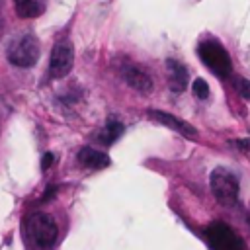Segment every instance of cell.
<instances>
[{"mask_svg":"<svg viewBox=\"0 0 250 250\" xmlns=\"http://www.w3.org/2000/svg\"><path fill=\"white\" fill-rule=\"evenodd\" d=\"M232 145H234L240 152H250V137H246V139H234Z\"/></svg>","mask_w":250,"mask_h":250,"instance_id":"cell-16","label":"cell"},{"mask_svg":"<svg viewBox=\"0 0 250 250\" xmlns=\"http://www.w3.org/2000/svg\"><path fill=\"white\" fill-rule=\"evenodd\" d=\"M166 68H168V86H170V90L172 92H184L186 86H188V68L176 59H168Z\"/></svg>","mask_w":250,"mask_h":250,"instance_id":"cell-10","label":"cell"},{"mask_svg":"<svg viewBox=\"0 0 250 250\" xmlns=\"http://www.w3.org/2000/svg\"><path fill=\"white\" fill-rule=\"evenodd\" d=\"M57 191H59V186H55V184H51V186H47V188H45V191L41 193V197H39L37 201H39V203H45V201H51V199L55 197V193H57Z\"/></svg>","mask_w":250,"mask_h":250,"instance_id":"cell-15","label":"cell"},{"mask_svg":"<svg viewBox=\"0 0 250 250\" xmlns=\"http://www.w3.org/2000/svg\"><path fill=\"white\" fill-rule=\"evenodd\" d=\"M74 64V47L66 37L57 39L49 59V76L51 78H64Z\"/></svg>","mask_w":250,"mask_h":250,"instance_id":"cell-6","label":"cell"},{"mask_svg":"<svg viewBox=\"0 0 250 250\" xmlns=\"http://www.w3.org/2000/svg\"><path fill=\"white\" fill-rule=\"evenodd\" d=\"M197 55L201 62L219 78H229L232 74V61L227 49L217 39H203L197 45Z\"/></svg>","mask_w":250,"mask_h":250,"instance_id":"cell-1","label":"cell"},{"mask_svg":"<svg viewBox=\"0 0 250 250\" xmlns=\"http://www.w3.org/2000/svg\"><path fill=\"white\" fill-rule=\"evenodd\" d=\"M203 234L211 250H246L242 238L232 230L230 225L223 221H213L207 225Z\"/></svg>","mask_w":250,"mask_h":250,"instance_id":"cell-5","label":"cell"},{"mask_svg":"<svg viewBox=\"0 0 250 250\" xmlns=\"http://www.w3.org/2000/svg\"><path fill=\"white\" fill-rule=\"evenodd\" d=\"M53 162H55V156L51 152H45L43 158H41V170H49L53 166Z\"/></svg>","mask_w":250,"mask_h":250,"instance_id":"cell-17","label":"cell"},{"mask_svg":"<svg viewBox=\"0 0 250 250\" xmlns=\"http://www.w3.org/2000/svg\"><path fill=\"white\" fill-rule=\"evenodd\" d=\"M191 92L197 100H207L209 98V84L203 78H195L191 84Z\"/></svg>","mask_w":250,"mask_h":250,"instance_id":"cell-14","label":"cell"},{"mask_svg":"<svg viewBox=\"0 0 250 250\" xmlns=\"http://www.w3.org/2000/svg\"><path fill=\"white\" fill-rule=\"evenodd\" d=\"M209 186H211V191L215 195V199L225 205V207H230L236 203L238 199V189H240V184H238V178L229 170V168H215L211 172V178H209Z\"/></svg>","mask_w":250,"mask_h":250,"instance_id":"cell-4","label":"cell"},{"mask_svg":"<svg viewBox=\"0 0 250 250\" xmlns=\"http://www.w3.org/2000/svg\"><path fill=\"white\" fill-rule=\"evenodd\" d=\"M232 86L236 90L238 96H242L244 100H250V80L242 78V76H234L232 78Z\"/></svg>","mask_w":250,"mask_h":250,"instance_id":"cell-13","label":"cell"},{"mask_svg":"<svg viewBox=\"0 0 250 250\" xmlns=\"http://www.w3.org/2000/svg\"><path fill=\"white\" fill-rule=\"evenodd\" d=\"M78 162L84 166V168H90V170H102V168H107L111 164V158L98 150V148H92V146H84L80 148L78 152Z\"/></svg>","mask_w":250,"mask_h":250,"instance_id":"cell-9","label":"cell"},{"mask_svg":"<svg viewBox=\"0 0 250 250\" xmlns=\"http://www.w3.org/2000/svg\"><path fill=\"white\" fill-rule=\"evenodd\" d=\"M39 55H41V47H39V41L35 35L31 33H25L18 39H14L8 49H6V57L8 61L14 64V66H20V68H29L33 66L37 61H39Z\"/></svg>","mask_w":250,"mask_h":250,"instance_id":"cell-3","label":"cell"},{"mask_svg":"<svg viewBox=\"0 0 250 250\" xmlns=\"http://www.w3.org/2000/svg\"><path fill=\"white\" fill-rule=\"evenodd\" d=\"M121 76H123V80H125L133 90H137V92H141V94H148V92L152 90V78H150L143 68H139V66H135V64H125L123 70H121Z\"/></svg>","mask_w":250,"mask_h":250,"instance_id":"cell-8","label":"cell"},{"mask_svg":"<svg viewBox=\"0 0 250 250\" xmlns=\"http://www.w3.org/2000/svg\"><path fill=\"white\" fill-rule=\"evenodd\" d=\"M14 10L20 18L33 20L45 12V0H14Z\"/></svg>","mask_w":250,"mask_h":250,"instance_id":"cell-11","label":"cell"},{"mask_svg":"<svg viewBox=\"0 0 250 250\" xmlns=\"http://www.w3.org/2000/svg\"><path fill=\"white\" fill-rule=\"evenodd\" d=\"M27 234H29V240H31L37 248L49 250V248H53L55 242H57L59 229H57L55 219H53L49 213L37 211V213H33V215L27 219Z\"/></svg>","mask_w":250,"mask_h":250,"instance_id":"cell-2","label":"cell"},{"mask_svg":"<svg viewBox=\"0 0 250 250\" xmlns=\"http://www.w3.org/2000/svg\"><path fill=\"white\" fill-rule=\"evenodd\" d=\"M123 131H125V127H123V123L119 121V119H107V123H105V127L102 129V133H100V143L102 145H111V143H115L121 135H123Z\"/></svg>","mask_w":250,"mask_h":250,"instance_id":"cell-12","label":"cell"},{"mask_svg":"<svg viewBox=\"0 0 250 250\" xmlns=\"http://www.w3.org/2000/svg\"><path fill=\"white\" fill-rule=\"evenodd\" d=\"M146 113L150 115V119L166 125L168 129H174L176 133H180L184 137H189V139H195L197 137V129L193 125H189L188 121H184V119H180V117H176L172 113H166V111H160V109H148Z\"/></svg>","mask_w":250,"mask_h":250,"instance_id":"cell-7","label":"cell"}]
</instances>
